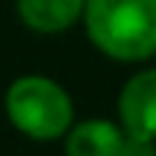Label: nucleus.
<instances>
[{
	"label": "nucleus",
	"mask_w": 156,
	"mask_h": 156,
	"mask_svg": "<svg viewBox=\"0 0 156 156\" xmlns=\"http://www.w3.org/2000/svg\"><path fill=\"white\" fill-rule=\"evenodd\" d=\"M82 25L112 60L140 63L156 55V0H88Z\"/></svg>",
	"instance_id": "1"
},
{
	"label": "nucleus",
	"mask_w": 156,
	"mask_h": 156,
	"mask_svg": "<svg viewBox=\"0 0 156 156\" xmlns=\"http://www.w3.org/2000/svg\"><path fill=\"white\" fill-rule=\"evenodd\" d=\"M8 123L36 143L63 140L74 126V101L69 90L44 74L16 77L3 99Z\"/></svg>",
	"instance_id": "2"
},
{
	"label": "nucleus",
	"mask_w": 156,
	"mask_h": 156,
	"mask_svg": "<svg viewBox=\"0 0 156 156\" xmlns=\"http://www.w3.org/2000/svg\"><path fill=\"white\" fill-rule=\"evenodd\" d=\"M118 121L126 134L156 140V69L134 71L118 96Z\"/></svg>",
	"instance_id": "3"
},
{
	"label": "nucleus",
	"mask_w": 156,
	"mask_h": 156,
	"mask_svg": "<svg viewBox=\"0 0 156 156\" xmlns=\"http://www.w3.org/2000/svg\"><path fill=\"white\" fill-rule=\"evenodd\" d=\"M123 126L112 123L107 118H88L74 123L66 137V156H121V145H123Z\"/></svg>",
	"instance_id": "4"
},
{
	"label": "nucleus",
	"mask_w": 156,
	"mask_h": 156,
	"mask_svg": "<svg viewBox=\"0 0 156 156\" xmlns=\"http://www.w3.org/2000/svg\"><path fill=\"white\" fill-rule=\"evenodd\" d=\"M85 3L88 0H16V14L27 30L55 36L82 19Z\"/></svg>",
	"instance_id": "5"
},
{
	"label": "nucleus",
	"mask_w": 156,
	"mask_h": 156,
	"mask_svg": "<svg viewBox=\"0 0 156 156\" xmlns=\"http://www.w3.org/2000/svg\"><path fill=\"white\" fill-rule=\"evenodd\" d=\"M121 156H156V140L151 137H140V134H126Z\"/></svg>",
	"instance_id": "6"
}]
</instances>
